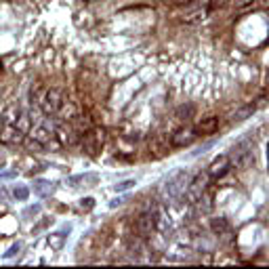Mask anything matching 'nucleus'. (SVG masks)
<instances>
[{"label":"nucleus","instance_id":"aec40b11","mask_svg":"<svg viewBox=\"0 0 269 269\" xmlns=\"http://www.w3.org/2000/svg\"><path fill=\"white\" fill-rule=\"evenodd\" d=\"M120 204H124V200H122V198H116V200H112V202H109V206H112V208H116V206H120Z\"/></svg>","mask_w":269,"mask_h":269},{"label":"nucleus","instance_id":"4468645a","mask_svg":"<svg viewBox=\"0 0 269 269\" xmlns=\"http://www.w3.org/2000/svg\"><path fill=\"white\" fill-rule=\"evenodd\" d=\"M134 185H137V181H134V179H124V181H120V183H116L114 189L118 194H122V192H129V189L134 187Z\"/></svg>","mask_w":269,"mask_h":269},{"label":"nucleus","instance_id":"6e6552de","mask_svg":"<svg viewBox=\"0 0 269 269\" xmlns=\"http://www.w3.org/2000/svg\"><path fill=\"white\" fill-rule=\"evenodd\" d=\"M154 232H156L154 212H143V215H139V219H137V235H141V238H149Z\"/></svg>","mask_w":269,"mask_h":269},{"label":"nucleus","instance_id":"0eeeda50","mask_svg":"<svg viewBox=\"0 0 269 269\" xmlns=\"http://www.w3.org/2000/svg\"><path fill=\"white\" fill-rule=\"evenodd\" d=\"M229 168H232V160H229V156H219L208 166V177L210 179H221V177L227 175Z\"/></svg>","mask_w":269,"mask_h":269},{"label":"nucleus","instance_id":"9b49d317","mask_svg":"<svg viewBox=\"0 0 269 269\" xmlns=\"http://www.w3.org/2000/svg\"><path fill=\"white\" fill-rule=\"evenodd\" d=\"M210 229L215 234H225V232H229V223H227V219H223V217H219V219H212L210 221Z\"/></svg>","mask_w":269,"mask_h":269},{"label":"nucleus","instance_id":"f257e3e1","mask_svg":"<svg viewBox=\"0 0 269 269\" xmlns=\"http://www.w3.org/2000/svg\"><path fill=\"white\" fill-rule=\"evenodd\" d=\"M189 181H192V177H189L187 170H177L175 175H172V177L164 183V194H166V198H170V200H177V198H181V196L185 194Z\"/></svg>","mask_w":269,"mask_h":269},{"label":"nucleus","instance_id":"6ab92c4d","mask_svg":"<svg viewBox=\"0 0 269 269\" xmlns=\"http://www.w3.org/2000/svg\"><path fill=\"white\" fill-rule=\"evenodd\" d=\"M38 212H40V206H30V208H26V212H23V215H38Z\"/></svg>","mask_w":269,"mask_h":269},{"label":"nucleus","instance_id":"4be33fe9","mask_svg":"<svg viewBox=\"0 0 269 269\" xmlns=\"http://www.w3.org/2000/svg\"><path fill=\"white\" fill-rule=\"evenodd\" d=\"M252 2H257V0H240L238 4H240V6H250Z\"/></svg>","mask_w":269,"mask_h":269},{"label":"nucleus","instance_id":"423d86ee","mask_svg":"<svg viewBox=\"0 0 269 269\" xmlns=\"http://www.w3.org/2000/svg\"><path fill=\"white\" fill-rule=\"evenodd\" d=\"M170 147H172L170 139L166 137V134H162V133L154 134L152 141H149V154H152L154 158H162V156H166V152H168Z\"/></svg>","mask_w":269,"mask_h":269},{"label":"nucleus","instance_id":"2eb2a0df","mask_svg":"<svg viewBox=\"0 0 269 269\" xmlns=\"http://www.w3.org/2000/svg\"><path fill=\"white\" fill-rule=\"evenodd\" d=\"M13 196L17 198V200H28L30 189H28V187H15V189H13Z\"/></svg>","mask_w":269,"mask_h":269},{"label":"nucleus","instance_id":"f8f14e48","mask_svg":"<svg viewBox=\"0 0 269 269\" xmlns=\"http://www.w3.org/2000/svg\"><path fill=\"white\" fill-rule=\"evenodd\" d=\"M66 232H69V227L63 229V232H57V234L49 235V244H51L53 248H61L63 246V242H66Z\"/></svg>","mask_w":269,"mask_h":269},{"label":"nucleus","instance_id":"412c9836","mask_svg":"<svg viewBox=\"0 0 269 269\" xmlns=\"http://www.w3.org/2000/svg\"><path fill=\"white\" fill-rule=\"evenodd\" d=\"M46 225H49V221H42V223H40V225H36V227H34V234H38V232H42V229H44Z\"/></svg>","mask_w":269,"mask_h":269},{"label":"nucleus","instance_id":"dca6fc26","mask_svg":"<svg viewBox=\"0 0 269 269\" xmlns=\"http://www.w3.org/2000/svg\"><path fill=\"white\" fill-rule=\"evenodd\" d=\"M34 139L40 141V143H46V141H49V134H46L44 129H36V131H34Z\"/></svg>","mask_w":269,"mask_h":269},{"label":"nucleus","instance_id":"5701e85b","mask_svg":"<svg viewBox=\"0 0 269 269\" xmlns=\"http://www.w3.org/2000/svg\"><path fill=\"white\" fill-rule=\"evenodd\" d=\"M170 2H175V4H185V2H192V0H170Z\"/></svg>","mask_w":269,"mask_h":269},{"label":"nucleus","instance_id":"393cba45","mask_svg":"<svg viewBox=\"0 0 269 269\" xmlns=\"http://www.w3.org/2000/svg\"><path fill=\"white\" fill-rule=\"evenodd\" d=\"M0 67H2V66H0Z\"/></svg>","mask_w":269,"mask_h":269},{"label":"nucleus","instance_id":"1a4fd4ad","mask_svg":"<svg viewBox=\"0 0 269 269\" xmlns=\"http://www.w3.org/2000/svg\"><path fill=\"white\" fill-rule=\"evenodd\" d=\"M219 118L217 116H206V118H202L200 122L196 124V133H202V134H212V133H217L219 131Z\"/></svg>","mask_w":269,"mask_h":269},{"label":"nucleus","instance_id":"20e7f679","mask_svg":"<svg viewBox=\"0 0 269 269\" xmlns=\"http://www.w3.org/2000/svg\"><path fill=\"white\" fill-rule=\"evenodd\" d=\"M206 183H208V179L204 177V175H198L196 179L189 181V185H187V189H185L187 200H189V202H200L202 196H204V192H206Z\"/></svg>","mask_w":269,"mask_h":269},{"label":"nucleus","instance_id":"9d476101","mask_svg":"<svg viewBox=\"0 0 269 269\" xmlns=\"http://www.w3.org/2000/svg\"><path fill=\"white\" fill-rule=\"evenodd\" d=\"M53 192H55V183H51V181H44V179L34 181V194L36 196L49 198V196H53Z\"/></svg>","mask_w":269,"mask_h":269},{"label":"nucleus","instance_id":"39448f33","mask_svg":"<svg viewBox=\"0 0 269 269\" xmlns=\"http://www.w3.org/2000/svg\"><path fill=\"white\" fill-rule=\"evenodd\" d=\"M196 139H198L196 129H189V126H183V129H179L170 134L172 147H187V145H192Z\"/></svg>","mask_w":269,"mask_h":269},{"label":"nucleus","instance_id":"7ed1b4c3","mask_svg":"<svg viewBox=\"0 0 269 269\" xmlns=\"http://www.w3.org/2000/svg\"><path fill=\"white\" fill-rule=\"evenodd\" d=\"M63 105V93L59 89H46L42 99H40V107L44 114H57L59 107Z\"/></svg>","mask_w":269,"mask_h":269},{"label":"nucleus","instance_id":"ddd939ff","mask_svg":"<svg viewBox=\"0 0 269 269\" xmlns=\"http://www.w3.org/2000/svg\"><path fill=\"white\" fill-rule=\"evenodd\" d=\"M204 17H208V9H198V11H192L187 15V17H183L187 23H198V21H202Z\"/></svg>","mask_w":269,"mask_h":269},{"label":"nucleus","instance_id":"f3484780","mask_svg":"<svg viewBox=\"0 0 269 269\" xmlns=\"http://www.w3.org/2000/svg\"><path fill=\"white\" fill-rule=\"evenodd\" d=\"M93 206H95V200H93V198H84L82 204H80V208H82V210H91Z\"/></svg>","mask_w":269,"mask_h":269},{"label":"nucleus","instance_id":"b1692460","mask_svg":"<svg viewBox=\"0 0 269 269\" xmlns=\"http://www.w3.org/2000/svg\"><path fill=\"white\" fill-rule=\"evenodd\" d=\"M267 164H269V145H267Z\"/></svg>","mask_w":269,"mask_h":269},{"label":"nucleus","instance_id":"a211bd4d","mask_svg":"<svg viewBox=\"0 0 269 269\" xmlns=\"http://www.w3.org/2000/svg\"><path fill=\"white\" fill-rule=\"evenodd\" d=\"M19 248H21V244H13V246L9 248V252H6V259H11V257H15V255H17V252H19Z\"/></svg>","mask_w":269,"mask_h":269},{"label":"nucleus","instance_id":"f03ea898","mask_svg":"<svg viewBox=\"0 0 269 269\" xmlns=\"http://www.w3.org/2000/svg\"><path fill=\"white\" fill-rule=\"evenodd\" d=\"M105 143V129H99V126H95V129H89L82 139V149L89 156H97L101 152V147Z\"/></svg>","mask_w":269,"mask_h":269}]
</instances>
